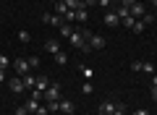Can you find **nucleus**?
<instances>
[{
	"mask_svg": "<svg viewBox=\"0 0 157 115\" xmlns=\"http://www.w3.org/2000/svg\"><path fill=\"white\" fill-rule=\"evenodd\" d=\"M68 42H71L76 50H81V52H92L89 42H86V37H84V29H81V32H78V29H73V34L68 37Z\"/></svg>",
	"mask_w": 157,
	"mask_h": 115,
	"instance_id": "1",
	"label": "nucleus"
},
{
	"mask_svg": "<svg viewBox=\"0 0 157 115\" xmlns=\"http://www.w3.org/2000/svg\"><path fill=\"white\" fill-rule=\"evenodd\" d=\"M84 37H86V42H89V47L92 50H102V47H105V37H100V34H92V32H86V29H84Z\"/></svg>",
	"mask_w": 157,
	"mask_h": 115,
	"instance_id": "2",
	"label": "nucleus"
},
{
	"mask_svg": "<svg viewBox=\"0 0 157 115\" xmlns=\"http://www.w3.org/2000/svg\"><path fill=\"white\" fill-rule=\"evenodd\" d=\"M102 21H105V26H110V29L121 26V16H118V11H110V8L105 11V16H102Z\"/></svg>",
	"mask_w": 157,
	"mask_h": 115,
	"instance_id": "3",
	"label": "nucleus"
},
{
	"mask_svg": "<svg viewBox=\"0 0 157 115\" xmlns=\"http://www.w3.org/2000/svg\"><path fill=\"white\" fill-rule=\"evenodd\" d=\"M13 71H16V76H26V73L32 71V66H29V60H24V58H16V60H13Z\"/></svg>",
	"mask_w": 157,
	"mask_h": 115,
	"instance_id": "4",
	"label": "nucleus"
},
{
	"mask_svg": "<svg viewBox=\"0 0 157 115\" xmlns=\"http://www.w3.org/2000/svg\"><path fill=\"white\" fill-rule=\"evenodd\" d=\"M58 97H60V84H50L45 89V102H58Z\"/></svg>",
	"mask_w": 157,
	"mask_h": 115,
	"instance_id": "5",
	"label": "nucleus"
},
{
	"mask_svg": "<svg viewBox=\"0 0 157 115\" xmlns=\"http://www.w3.org/2000/svg\"><path fill=\"white\" fill-rule=\"evenodd\" d=\"M42 21L50 24V26H55V29H60L63 24H66V21H63V16H55V13H42Z\"/></svg>",
	"mask_w": 157,
	"mask_h": 115,
	"instance_id": "6",
	"label": "nucleus"
},
{
	"mask_svg": "<svg viewBox=\"0 0 157 115\" xmlns=\"http://www.w3.org/2000/svg\"><path fill=\"white\" fill-rule=\"evenodd\" d=\"M8 86H11V92H13V94H21L24 89H26V86H24V79H21V76L8 79Z\"/></svg>",
	"mask_w": 157,
	"mask_h": 115,
	"instance_id": "7",
	"label": "nucleus"
},
{
	"mask_svg": "<svg viewBox=\"0 0 157 115\" xmlns=\"http://www.w3.org/2000/svg\"><path fill=\"white\" fill-rule=\"evenodd\" d=\"M128 11H131V16H134V18L144 16V13H147V8H144V0H136V3H134V6L128 8Z\"/></svg>",
	"mask_w": 157,
	"mask_h": 115,
	"instance_id": "8",
	"label": "nucleus"
},
{
	"mask_svg": "<svg viewBox=\"0 0 157 115\" xmlns=\"http://www.w3.org/2000/svg\"><path fill=\"white\" fill-rule=\"evenodd\" d=\"M45 50H47V52H52V55H58V52H60V42H58V39H47Z\"/></svg>",
	"mask_w": 157,
	"mask_h": 115,
	"instance_id": "9",
	"label": "nucleus"
},
{
	"mask_svg": "<svg viewBox=\"0 0 157 115\" xmlns=\"http://www.w3.org/2000/svg\"><path fill=\"white\" fill-rule=\"evenodd\" d=\"M58 107H60L63 115H66V113H73V102H71V99H60V102H58Z\"/></svg>",
	"mask_w": 157,
	"mask_h": 115,
	"instance_id": "10",
	"label": "nucleus"
},
{
	"mask_svg": "<svg viewBox=\"0 0 157 115\" xmlns=\"http://www.w3.org/2000/svg\"><path fill=\"white\" fill-rule=\"evenodd\" d=\"M47 86H50V79H47V76H39V79H37V86H34V89H39V92L45 94Z\"/></svg>",
	"mask_w": 157,
	"mask_h": 115,
	"instance_id": "11",
	"label": "nucleus"
},
{
	"mask_svg": "<svg viewBox=\"0 0 157 115\" xmlns=\"http://www.w3.org/2000/svg\"><path fill=\"white\" fill-rule=\"evenodd\" d=\"M113 110H115V105H113V102H102L100 105V115H113Z\"/></svg>",
	"mask_w": 157,
	"mask_h": 115,
	"instance_id": "12",
	"label": "nucleus"
},
{
	"mask_svg": "<svg viewBox=\"0 0 157 115\" xmlns=\"http://www.w3.org/2000/svg\"><path fill=\"white\" fill-rule=\"evenodd\" d=\"M86 18H89V8L81 6V8L76 11V21H86Z\"/></svg>",
	"mask_w": 157,
	"mask_h": 115,
	"instance_id": "13",
	"label": "nucleus"
},
{
	"mask_svg": "<svg viewBox=\"0 0 157 115\" xmlns=\"http://www.w3.org/2000/svg\"><path fill=\"white\" fill-rule=\"evenodd\" d=\"M63 3L68 6V11H78V8L84 6V0H63Z\"/></svg>",
	"mask_w": 157,
	"mask_h": 115,
	"instance_id": "14",
	"label": "nucleus"
},
{
	"mask_svg": "<svg viewBox=\"0 0 157 115\" xmlns=\"http://www.w3.org/2000/svg\"><path fill=\"white\" fill-rule=\"evenodd\" d=\"M21 79H24V86H26V89H34V86H37V79H34L32 73H26V76H21Z\"/></svg>",
	"mask_w": 157,
	"mask_h": 115,
	"instance_id": "15",
	"label": "nucleus"
},
{
	"mask_svg": "<svg viewBox=\"0 0 157 115\" xmlns=\"http://www.w3.org/2000/svg\"><path fill=\"white\" fill-rule=\"evenodd\" d=\"M58 32H60V37H71V34H73V26H71V24L66 21V24H63L60 29H58Z\"/></svg>",
	"mask_w": 157,
	"mask_h": 115,
	"instance_id": "16",
	"label": "nucleus"
},
{
	"mask_svg": "<svg viewBox=\"0 0 157 115\" xmlns=\"http://www.w3.org/2000/svg\"><path fill=\"white\" fill-rule=\"evenodd\" d=\"M66 13H68V6L63 3V0H58V13L55 16H63V21H66Z\"/></svg>",
	"mask_w": 157,
	"mask_h": 115,
	"instance_id": "17",
	"label": "nucleus"
},
{
	"mask_svg": "<svg viewBox=\"0 0 157 115\" xmlns=\"http://www.w3.org/2000/svg\"><path fill=\"white\" fill-rule=\"evenodd\" d=\"M144 29H147V24H144V21H139V18H136V21H134V26H131V32L141 34V32H144Z\"/></svg>",
	"mask_w": 157,
	"mask_h": 115,
	"instance_id": "18",
	"label": "nucleus"
},
{
	"mask_svg": "<svg viewBox=\"0 0 157 115\" xmlns=\"http://www.w3.org/2000/svg\"><path fill=\"white\" fill-rule=\"evenodd\" d=\"M37 107H39V99H26V110H29V113H37Z\"/></svg>",
	"mask_w": 157,
	"mask_h": 115,
	"instance_id": "19",
	"label": "nucleus"
},
{
	"mask_svg": "<svg viewBox=\"0 0 157 115\" xmlns=\"http://www.w3.org/2000/svg\"><path fill=\"white\" fill-rule=\"evenodd\" d=\"M55 63H58V66H66V63H68V55L63 52V50H60V52L55 55Z\"/></svg>",
	"mask_w": 157,
	"mask_h": 115,
	"instance_id": "20",
	"label": "nucleus"
},
{
	"mask_svg": "<svg viewBox=\"0 0 157 115\" xmlns=\"http://www.w3.org/2000/svg\"><path fill=\"white\" fill-rule=\"evenodd\" d=\"M134 21H136L134 16H123V18H121V24H123L126 29H131V26H134Z\"/></svg>",
	"mask_w": 157,
	"mask_h": 115,
	"instance_id": "21",
	"label": "nucleus"
},
{
	"mask_svg": "<svg viewBox=\"0 0 157 115\" xmlns=\"http://www.w3.org/2000/svg\"><path fill=\"white\" fill-rule=\"evenodd\" d=\"M18 39H21V42H29V39H32V34H29L26 29H21V32H18Z\"/></svg>",
	"mask_w": 157,
	"mask_h": 115,
	"instance_id": "22",
	"label": "nucleus"
},
{
	"mask_svg": "<svg viewBox=\"0 0 157 115\" xmlns=\"http://www.w3.org/2000/svg\"><path fill=\"white\" fill-rule=\"evenodd\" d=\"M92 73H94V71H92L89 66H81V76H84V79H92Z\"/></svg>",
	"mask_w": 157,
	"mask_h": 115,
	"instance_id": "23",
	"label": "nucleus"
},
{
	"mask_svg": "<svg viewBox=\"0 0 157 115\" xmlns=\"http://www.w3.org/2000/svg\"><path fill=\"white\" fill-rule=\"evenodd\" d=\"M81 92H84V94H92V92H94V86H92V81H84V86H81Z\"/></svg>",
	"mask_w": 157,
	"mask_h": 115,
	"instance_id": "24",
	"label": "nucleus"
},
{
	"mask_svg": "<svg viewBox=\"0 0 157 115\" xmlns=\"http://www.w3.org/2000/svg\"><path fill=\"white\" fill-rule=\"evenodd\" d=\"M118 16H121V18H123V16H131V11H128L126 6H118Z\"/></svg>",
	"mask_w": 157,
	"mask_h": 115,
	"instance_id": "25",
	"label": "nucleus"
},
{
	"mask_svg": "<svg viewBox=\"0 0 157 115\" xmlns=\"http://www.w3.org/2000/svg\"><path fill=\"white\" fill-rule=\"evenodd\" d=\"M141 71L144 73H155V66H152V63H141Z\"/></svg>",
	"mask_w": 157,
	"mask_h": 115,
	"instance_id": "26",
	"label": "nucleus"
},
{
	"mask_svg": "<svg viewBox=\"0 0 157 115\" xmlns=\"http://www.w3.org/2000/svg\"><path fill=\"white\" fill-rule=\"evenodd\" d=\"M8 66H13V63H11V60H8L6 55H0V68H8Z\"/></svg>",
	"mask_w": 157,
	"mask_h": 115,
	"instance_id": "27",
	"label": "nucleus"
},
{
	"mask_svg": "<svg viewBox=\"0 0 157 115\" xmlns=\"http://www.w3.org/2000/svg\"><path fill=\"white\" fill-rule=\"evenodd\" d=\"M113 115H126V107H123V105H115V110H113Z\"/></svg>",
	"mask_w": 157,
	"mask_h": 115,
	"instance_id": "28",
	"label": "nucleus"
},
{
	"mask_svg": "<svg viewBox=\"0 0 157 115\" xmlns=\"http://www.w3.org/2000/svg\"><path fill=\"white\" fill-rule=\"evenodd\" d=\"M29 66H32V68H39V58H37V55H34V58H29Z\"/></svg>",
	"mask_w": 157,
	"mask_h": 115,
	"instance_id": "29",
	"label": "nucleus"
},
{
	"mask_svg": "<svg viewBox=\"0 0 157 115\" xmlns=\"http://www.w3.org/2000/svg\"><path fill=\"white\" fill-rule=\"evenodd\" d=\"M47 113H50V110H47V105H39V107H37V115H47Z\"/></svg>",
	"mask_w": 157,
	"mask_h": 115,
	"instance_id": "30",
	"label": "nucleus"
},
{
	"mask_svg": "<svg viewBox=\"0 0 157 115\" xmlns=\"http://www.w3.org/2000/svg\"><path fill=\"white\" fill-rule=\"evenodd\" d=\"M131 71L139 73V71H141V60H134V63H131Z\"/></svg>",
	"mask_w": 157,
	"mask_h": 115,
	"instance_id": "31",
	"label": "nucleus"
},
{
	"mask_svg": "<svg viewBox=\"0 0 157 115\" xmlns=\"http://www.w3.org/2000/svg\"><path fill=\"white\" fill-rule=\"evenodd\" d=\"M47 110H50V113H55V110H60V107H58V102H47Z\"/></svg>",
	"mask_w": 157,
	"mask_h": 115,
	"instance_id": "32",
	"label": "nucleus"
},
{
	"mask_svg": "<svg viewBox=\"0 0 157 115\" xmlns=\"http://www.w3.org/2000/svg\"><path fill=\"white\" fill-rule=\"evenodd\" d=\"M97 6H100V8H105V11H107V8H110V0H100Z\"/></svg>",
	"mask_w": 157,
	"mask_h": 115,
	"instance_id": "33",
	"label": "nucleus"
},
{
	"mask_svg": "<svg viewBox=\"0 0 157 115\" xmlns=\"http://www.w3.org/2000/svg\"><path fill=\"white\" fill-rule=\"evenodd\" d=\"M97 3H100V0H84V6H86V8H92V6H97Z\"/></svg>",
	"mask_w": 157,
	"mask_h": 115,
	"instance_id": "34",
	"label": "nucleus"
},
{
	"mask_svg": "<svg viewBox=\"0 0 157 115\" xmlns=\"http://www.w3.org/2000/svg\"><path fill=\"white\" fill-rule=\"evenodd\" d=\"M131 115H149V113H147V110H134Z\"/></svg>",
	"mask_w": 157,
	"mask_h": 115,
	"instance_id": "35",
	"label": "nucleus"
},
{
	"mask_svg": "<svg viewBox=\"0 0 157 115\" xmlns=\"http://www.w3.org/2000/svg\"><path fill=\"white\" fill-rule=\"evenodd\" d=\"M0 81H8L6 79V68H0Z\"/></svg>",
	"mask_w": 157,
	"mask_h": 115,
	"instance_id": "36",
	"label": "nucleus"
},
{
	"mask_svg": "<svg viewBox=\"0 0 157 115\" xmlns=\"http://www.w3.org/2000/svg\"><path fill=\"white\" fill-rule=\"evenodd\" d=\"M152 86H157V73H152Z\"/></svg>",
	"mask_w": 157,
	"mask_h": 115,
	"instance_id": "37",
	"label": "nucleus"
},
{
	"mask_svg": "<svg viewBox=\"0 0 157 115\" xmlns=\"http://www.w3.org/2000/svg\"><path fill=\"white\" fill-rule=\"evenodd\" d=\"M152 99H157V86H152Z\"/></svg>",
	"mask_w": 157,
	"mask_h": 115,
	"instance_id": "38",
	"label": "nucleus"
},
{
	"mask_svg": "<svg viewBox=\"0 0 157 115\" xmlns=\"http://www.w3.org/2000/svg\"><path fill=\"white\" fill-rule=\"evenodd\" d=\"M152 6H155V8H157V0H152Z\"/></svg>",
	"mask_w": 157,
	"mask_h": 115,
	"instance_id": "39",
	"label": "nucleus"
},
{
	"mask_svg": "<svg viewBox=\"0 0 157 115\" xmlns=\"http://www.w3.org/2000/svg\"><path fill=\"white\" fill-rule=\"evenodd\" d=\"M113 3H118V0H110V6H113Z\"/></svg>",
	"mask_w": 157,
	"mask_h": 115,
	"instance_id": "40",
	"label": "nucleus"
},
{
	"mask_svg": "<svg viewBox=\"0 0 157 115\" xmlns=\"http://www.w3.org/2000/svg\"><path fill=\"white\" fill-rule=\"evenodd\" d=\"M66 115H76V113H66Z\"/></svg>",
	"mask_w": 157,
	"mask_h": 115,
	"instance_id": "41",
	"label": "nucleus"
},
{
	"mask_svg": "<svg viewBox=\"0 0 157 115\" xmlns=\"http://www.w3.org/2000/svg\"><path fill=\"white\" fill-rule=\"evenodd\" d=\"M50 3H58V0H50Z\"/></svg>",
	"mask_w": 157,
	"mask_h": 115,
	"instance_id": "42",
	"label": "nucleus"
},
{
	"mask_svg": "<svg viewBox=\"0 0 157 115\" xmlns=\"http://www.w3.org/2000/svg\"><path fill=\"white\" fill-rule=\"evenodd\" d=\"M29 115H37V113H29Z\"/></svg>",
	"mask_w": 157,
	"mask_h": 115,
	"instance_id": "43",
	"label": "nucleus"
}]
</instances>
